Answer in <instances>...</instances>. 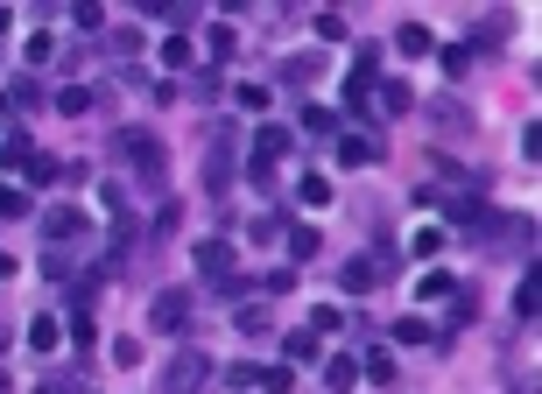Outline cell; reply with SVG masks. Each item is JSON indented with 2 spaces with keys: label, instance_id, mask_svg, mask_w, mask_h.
I'll list each match as a JSON object with an SVG mask.
<instances>
[{
  "label": "cell",
  "instance_id": "cell-1",
  "mask_svg": "<svg viewBox=\"0 0 542 394\" xmlns=\"http://www.w3.org/2000/svg\"><path fill=\"white\" fill-rule=\"evenodd\" d=\"M113 141H120V162H127V169H141L148 184H163V177H170V155H163V134H155V127H120Z\"/></svg>",
  "mask_w": 542,
  "mask_h": 394
},
{
  "label": "cell",
  "instance_id": "cell-3",
  "mask_svg": "<svg viewBox=\"0 0 542 394\" xmlns=\"http://www.w3.org/2000/svg\"><path fill=\"white\" fill-rule=\"evenodd\" d=\"M387 275H395V254H387V247H373V254H360V261H346V289H353V296L380 289Z\"/></svg>",
  "mask_w": 542,
  "mask_h": 394
},
{
  "label": "cell",
  "instance_id": "cell-12",
  "mask_svg": "<svg viewBox=\"0 0 542 394\" xmlns=\"http://www.w3.org/2000/svg\"><path fill=\"white\" fill-rule=\"evenodd\" d=\"M43 232H50V240H71V232H85V211H78V204H50V211H43Z\"/></svg>",
  "mask_w": 542,
  "mask_h": 394
},
{
  "label": "cell",
  "instance_id": "cell-34",
  "mask_svg": "<svg viewBox=\"0 0 542 394\" xmlns=\"http://www.w3.org/2000/svg\"><path fill=\"white\" fill-rule=\"evenodd\" d=\"M233 98H240V113H268V85H240Z\"/></svg>",
  "mask_w": 542,
  "mask_h": 394
},
{
  "label": "cell",
  "instance_id": "cell-17",
  "mask_svg": "<svg viewBox=\"0 0 542 394\" xmlns=\"http://www.w3.org/2000/svg\"><path fill=\"white\" fill-rule=\"evenodd\" d=\"M28 345H36V352H57V345H64V324H57V317H36V324H28Z\"/></svg>",
  "mask_w": 542,
  "mask_h": 394
},
{
  "label": "cell",
  "instance_id": "cell-23",
  "mask_svg": "<svg viewBox=\"0 0 542 394\" xmlns=\"http://www.w3.org/2000/svg\"><path fill=\"white\" fill-rule=\"evenodd\" d=\"M163 64H170V71H190V35H163Z\"/></svg>",
  "mask_w": 542,
  "mask_h": 394
},
{
  "label": "cell",
  "instance_id": "cell-29",
  "mask_svg": "<svg viewBox=\"0 0 542 394\" xmlns=\"http://www.w3.org/2000/svg\"><path fill=\"white\" fill-rule=\"evenodd\" d=\"M21 169H28V184H36V191H43V184H57V155H28Z\"/></svg>",
  "mask_w": 542,
  "mask_h": 394
},
{
  "label": "cell",
  "instance_id": "cell-37",
  "mask_svg": "<svg viewBox=\"0 0 542 394\" xmlns=\"http://www.w3.org/2000/svg\"><path fill=\"white\" fill-rule=\"evenodd\" d=\"M465 71H472V50H444V78H451V85H458Z\"/></svg>",
  "mask_w": 542,
  "mask_h": 394
},
{
  "label": "cell",
  "instance_id": "cell-2",
  "mask_svg": "<svg viewBox=\"0 0 542 394\" xmlns=\"http://www.w3.org/2000/svg\"><path fill=\"white\" fill-rule=\"evenodd\" d=\"M204 381H211V359L197 345H183L177 359L163 366V394H204Z\"/></svg>",
  "mask_w": 542,
  "mask_h": 394
},
{
  "label": "cell",
  "instance_id": "cell-18",
  "mask_svg": "<svg viewBox=\"0 0 542 394\" xmlns=\"http://www.w3.org/2000/svg\"><path fill=\"white\" fill-rule=\"evenodd\" d=\"M289 388H296L289 366H254V394H289Z\"/></svg>",
  "mask_w": 542,
  "mask_h": 394
},
{
  "label": "cell",
  "instance_id": "cell-10",
  "mask_svg": "<svg viewBox=\"0 0 542 394\" xmlns=\"http://www.w3.org/2000/svg\"><path fill=\"white\" fill-rule=\"evenodd\" d=\"M514 317H522V324L542 317V268L536 261H529V275H522V289H514Z\"/></svg>",
  "mask_w": 542,
  "mask_h": 394
},
{
  "label": "cell",
  "instance_id": "cell-6",
  "mask_svg": "<svg viewBox=\"0 0 542 394\" xmlns=\"http://www.w3.org/2000/svg\"><path fill=\"white\" fill-rule=\"evenodd\" d=\"M190 261H197V275H204V282H233V247H226V240L190 247Z\"/></svg>",
  "mask_w": 542,
  "mask_h": 394
},
{
  "label": "cell",
  "instance_id": "cell-19",
  "mask_svg": "<svg viewBox=\"0 0 542 394\" xmlns=\"http://www.w3.org/2000/svg\"><path fill=\"white\" fill-rule=\"evenodd\" d=\"M233 324H240V338H268V331H275V317L261 310V303H247V310H240Z\"/></svg>",
  "mask_w": 542,
  "mask_h": 394
},
{
  "label": "cell",
  "instance_id": "cell-30",
  "mask_svg": "<svg viewBox=\"0 0 542 394\" xmlns=\"http://www.w3.org/2000/svg\"><path fill=\"white\" fill-rule=\"evenodd\" d=\"M395 345H430V324H423V317H402V324H395Z\"/></svg>",
  "mask_w": 542,
  "mask_h": 394
},
{
  "label": "cell",
  "instance_id": "cell-24",
  "mask_svg": "<svg viewBox=\"0 0 542 394\" xmlns=\"http://www.w3.org/2000/svg\"><path fill=\"white\" fill-rule=\"evenodd\" d=\"M310 28H317V35H324V43H346V35H353V28H346V14H339V7H324V14H317V21H310Z\"/></svg>",
  "mask_w": 542,
  "mask_h": 394
},
{
  "label": "cell",
  "instance_id": "cell-14",
  "mask_svg": "<svg viewBox=\"0 0 542 394\" xmlns=\"http://www.w3.org/2000/svg\"><path fill=\"white\" fill-rule=\"evenodd\" d=\"M339 162H346V169H366V162H380V141H373V134H346V141H339Z\"/></svg>",
  "mask_w": 542,
  "mask_h": 394
},
{
  "label": "cell",
  "instance_id": "cell-13",
  "mask_svg": "<svg viewBox=\"0 0 542 394\" xmlns=\"http://www.w3.org/2000/svg\"><path fill=\"white\" fill-rule=\"evenodd\" d=\"M324 388H331V394H353V388H360V359H353V352L324 359Z\"/></svg>",
  "mask_w": 542,
  "mask_h": 394
},
{
  "label": "cell",
  "instance_id": "cell-15",
  "mask_svg": "<svg viewBox=\"0 0 542 394\" xmlns=\"http://www.w3.org/2000/svg\"><path fill=\"white\" fill-rule=\"evenodd\" d=\"M395 50H402V57H430V50H437V35H430L423 21H402V28H395Z\"/></svg>",
  "mask_w": 542,
  "mask_h": 394
},
{
  "label": "cell",
  "instance_id": "cell-25",
  "mask_svg": "<svg viewBox=\"0 0 542 394\" xmlns=\"http://www.w3.org/2000/svg\"><path fill=\"white\" fill-rule=\"evenodd\" d=\"M204 50H211V57H219V64H226V57H233V50H240V35H233V28H226V21H219V28H204Z\"/></svg>",
  "mask_w": 542,
  "mask_h": 394
},
{
  "label": "cell",
  "instance_id": "cell-16",
  "mask_svg": "<svg viewBox=\"0 0 542 394\" xmlns=\"http://www.w3.org/2000/svg\"><path fill=\"white\" fill-rule=\"evenodd\" d=\"M324 254V232L317 225H289V261H317Z\"/></svg>",
  "mask_w": 542,
  "mask_h": 394
},
{
  "label": "cell",
  "instance_id": "cell-21",
  "mask_svg": "<svg viewBox=\"0 0 542 394\" xmlns=\"http://www.w3.org/2000/svg\"><path fill=\"white\" fill-rule=\"evenodd\" d=\"M472 28H479V43H500V35L514 28V14H507V7H493V14H479Z\"/></svg>",
  "mask_w": 542,
  "mask_h": 394
},
{
  "label": "cell",
  "instance_id": "cell-40",
  "mask_svg": "<svg viewBox=\"0 0 542 394\" xmlns=\"http://www.w3.org/2000/svg\"><path fill=\"white\" fill-rule=\"evenodd\" d=\"M0 211L14 218V211H28V197H21V191H0Z\"/></svg>",
  "mask_w": 542,
  "mask_h": 394
},
{
  "label": "cell",
  "instance_id": "cell-20",
  "mask_svg": "<svg viewBox=\"0 0 542 394\" xmlns=\"http://www.w3.org/2000/svg\"><path fill=\"white\" fill-rule=\"evenodd\" d=\"M416 296H423V303H444V296H458V282L444 275V268H430V275L416 282Z\"/></svg>",
  "mask_w": 542,
  "mask_h": 394
},
{
  "label": "cell",
  "instance_id": "cell-31",
  "mask_svg": "<svg viewBox=\"0 0 542 394\" xmlns=\"http://www.w3.org/2000/svg\"><path fill=\"white\" fill-rule=\"evenodd\" d=\"M64 338H71V345H92V338H99V324H92L85 310H71V324H64Z\"/></svg>",
  "mask_w": 542,
  "mask_h": 394
},
{
  "label": "cell",
  "instance_id": "cell-4",
  "mask_svg": "<svg viewBox=\"0 0 542 394\" xmlns=\"http://www.w3.org/2000/svg\"><path fill=\"white\" fill-rule=\"evenodd\" d=\"M423 120H430V127H437V134H472V106H465V98H430V106H423Z\"/></svg>",
  "mask_w": 542,
  "mask_h": 394
},
{
  "label": "cell",
  "instance_id": "cell-28",
  "mask_svg": "<svg viewBox=\"0 0 542 394\" xmlns=\"http://www.w3.org/2000/svg\"><path fill=\"white\" fill-rule=\"evenodd\" d=\"M57 113H71V120L92 113V92H85V85H64V92H57Z\"/></svg>",
  "mask_w": 542,
  "mask_h": 394
},
{
  "label": "cell",
  "instance_id": "cell-39",
  "mask_svg": "<svg viewBox=\"0 0 542 394\" xmlns=\"http://www.w3.org/2000/svg\"><path fill=\"white\" fill-rule=\"evenodd\" d=\"M71 21H78V28H85V35H99V28H106V7H78V14H71Z\"/></svg>",
  "mask_w": 542,
  "mask_h": 394
},
{
  "label": "cell",
  "instance_id": "cell-7",
  "mask_svg": "<svg viewBox=\"0 0 542 394\" xmlns=\"http://www.w3.org/2000/svg\"><path fill=\"white\" fill-rule=\"evenodd\" d=\"M282 359H289V374L296 366H324V338L317 331H282Z\"/></svg>",
  "mask_w": 542,
  "mask_h": 394
},
{
  "label": "cell",
  "instance_id": "cell-22",
  "mask_svg": "<svg viewBox=\"0 0 542 394\" xmlns=\"http://www.w3.org/2000/svg\"><path fill=\"white\" fill-rule=\"evenodd\" d=\"M317 71H324L317 57H289V64H282V85H296V92H303V85H310Z\"/></svg>",
  "mask_w": 542,
  "mask_h": 394
},
{
  "label": "cell",
  "instance_id": "cell-11",
  "mask_svg": "<svg viewBox=\"0 0 542 394\" xmlns=\"http://www.w3.org/2000/svg\"><path fill=\"white\" fill-rule=\"evenodd\" d=\"M275 155H289V127H275V120H261V127H254V162L268 169Z\"/></svg>",
  "mask_w": 542,
  "mask_h": 394
},
{
  "label": "cell",
  "instance_id": "cell-33",
  "mask_svg": "<svg viewBox=\"0 0 542 394\" xmlns=\"http://www.w3.org/2000/svg\"><path fill=\"white\" fill-rule=\"evenodd\" d=\"M303 127H310V134H331L339 113H331V106H303Z\"/></svg>",
  "mask_w": 542,
  "mask_h": 394
},
{
  "label": "cell",
  "instance_id": "cell-26",
  "mask_svg": "<svg viewBox=\"0 0 542 394\" xmlns=\"http://www.w3.org/2000/svg\"><path fill=\"white\" fill-rule=\"evenodd\" d=\"M28 155H36V148H28V134H21V127H14V134H7V148H0V169H21V162H28Z\"/></svg>",
  "mask_w": 542,
  "mask_h": 394
},
{
  "label": "cell",
  "instance_id": "cell-35",
  "mask_svg": "<svg viewBox=\"0 0 542 394\" xmlns=\"http://www.w3.org/2000/svg\"><path fill=\"white\" fill-rule=\"evenodd\" d=\"M451 218H458V225H472V218H486V211H479V197H472V191H458L451 197Z\"/></svg>",
  "mask_w": 542,
  "mask_h": 394
},
{
  "label": "cell",
  "instance_id": "cell-38",
  "mask_svg": "<svg viewBox=\"0 0 542 394\" xmlns=\"http://www.w3.org/2000/svg\"><path fill=\"white\" fill-rule=\"evenodd\" d=\"M57 57V35H28V64H50Z\"/></svg>",
  "mask_w": 542,
  "mask_h": 394
},
{
  "label": "cell",
  "instance_id": "cell-41",
  "mask_svg": "<svg viewBox=\"0 0 542 394\" xmlns=\"http://www.w3.org/2000/svg\"><path fill=\"white\" fill-rule=\"evenodd\" d=\"M7 388H14V374H7V366H0V394H7Z\"/></svg>",
  "mask_w": 542,
  "mask_h": 394
},
{
  "label": "cell",
  "instance_id": "cell-8",
  "mask_svg": "<svg viewBox=\"0 0 542 394\" xmlns=\"http://www.w3.org/2000/svg\"><path fill=\"white\" fill-rule=\"evenodd\" d=\"M148 324H155V331H183V324H190V289H163L155 310H148Z\"/></svg>",
  "mask_w": 542,
  "mask_h": 394
},
{
  "label": "cell",
  "instance_id": "cell-42",
  "mask_svg": "<svg viewBox=\"0 0 542 394\" xmlns=\"http://www.w3.org/2000/svg\"><path fill=\"white\" fill-rule=\"evenodd\" d=\"M7 21H14V14H7V7H0V35H7Z\"/></svg>",
  "mask_w": 542,
  "mask_h": 394
},
{
  "label": "cell",
  "instance_id": "cell-32",
  "mask_svg": "<svg viewBox=\"0 0 542 394\" xmlns=\"http://www.w3.org/2000/svg\"><path fill=\"white\" fill-rule=\"evenodd\" d=\"M296 197L317 211V204H331V184H324V177H303V184H296Z\"/></svg>",
  "mask_w": 542,
  "mask_h": 394
},
{
  "label": "cell",
  "instance_id": "cell-9",
  "mask_svg": "<svg viewBox=\"0 0 542 394\" xmlns=\"http://www.w3.org/2000/svg\"><path fill=\"white\" fill-rule=\"evenodd\" d=\"M360 374L373 381V388H395V374H402V366H395V345H366Z\"/></svg>",
  "mask_w": 542,
  "mask_h": 394
},
{
  "label": "cell",
  "instance_id": "cell-27",
  "mask_svg": "<svg viewBox=\"0 0 542 394\" xmlns=\"http://www.w3.org/2000/svg\"><path fill=\"white\" fill-rule=\"evenodd\" d=\"M339 324H346V310H339V303H317V310H310V324H303V331H317V338H324V331H339Z\"/></svg>",
  "mask_w": 542,
  "mask_h": 394
},
{
  "label": "cell",
  "instance_id": "cell-36",
  "mask_svg": "<svg viewBox=\"0 0 542 394\" xmlns=\"http://www.w3.org/2000/svg\"><path fill=\"white\" fill-rule=\"evenodd\" d=\"M190 98H219V71H190Z\"/></svg>",
  "mask_w": 542,
  "mask_h": 394
},
{
  "label": "cell",
  "instance_id": "cell-5",
  "mask_svg": "<svg viewBox=\"0 0 542 394\" xmlns=\"http://www.w3.org/2000/svg\"><path fill=\"white\" fill-rule=\"evenodd\" d=\"M366 98H373L387 120H409V113H416V92H409L402 78H373V92H366Z\"/></svg>",
  "mask_w": 542,
  "mask_h": 394
}]
</instances>
